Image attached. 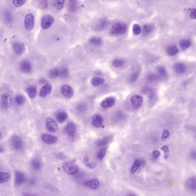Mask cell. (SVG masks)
<instances>
[{
	"instance_id": "1",
	"label": "cell",
	"mask_w": 196,
	"mask_h": 196,
	"mask_svg": "<svg viewBox=\"0 0 196 196\" xmlns=\"http://www.w3.org/2000/svg\"><path fill=\"white\" fill-rule=\"evenodd\" d=\"M62 167L64 173L69 175H75L79 170L77 166L73 161L63 163Z\"/></svg>"
},
{
	"instance_id": "2",
	"label": "cell",
	"mask_w": 196,
	"mask_h": 196,
	"mask_svg": "<svg viewBox=\"0 0 196 196\" xmlns=\"http://www.w3.org/2000/svg\"><path fill=\"white\" fill-rule=\"evenodd\" d=\"M128 27L126 24L123 22H117L112 27L111 31L112 33L116 35H122L126 32Z\"/></svg>"
},
{
	"instance_id": "3",
	"label": "cell",
	"mask_w": 196,
	"mask_h": 196,
	"mask_svg": "<svg viewBox=\"0 0 196 196\" xmlns=\"http://www.w3.org/2000/svg\"><path fill=\"white\" fill-rule=\"evenodd\" d=\"M35 19L33 14L31 13H28L25 18L24 27L27 31L30 30L34 26Z\"/></svg>"
},
{
	"instance_id": "4",
	"label": "cell",
	"mask_w": 196,
	"mask_h": 196,
	"mask_svg": "<svg viewBox=\"0 0 196 196\" xmlns=\"http://www.w3.org/2000/svg\"><path fill=\"white\" fill-rule=\"evenodd\" d=\"M11 144L15 150L21 151L23 148V140L19 136L15 135L12 137Z\"/></svg>"
},
{
	"instance_id": "5",
	"label": "cell",
	"mask_w": 196,
	"mask_h": 196,
	"mask_svg": "<svg viewBox=\"0 0 196 196\" xmlns=\"http://www.w3.org/2000/svg\"><path fill=\"white\" fill-rule=\"evenodd\" d=\"M54 19L49 15H46L42 18L41 25L43 29H47L50 27L54 22Z\"/></svg>"
},
{
	"instance_id": "6",
	"label": "cell",
	"mask_w": 196,
	"mask_h": 196,
	"mask_svg": "<svg viewBox=\"0 0 196 196\" xmlns=\"http://www.w3.org/2000/svg\"><path fill=\"white\" fill-rule=\"evenodd\" d=\"M12 100L11 96L7 92L3 93L1 95V105L4 109H8L11 107Z\"/></svg>"
},
{
	"instance_id": "7",
	"label": "cell",
	"mask_w": 196,
	"mask_h": 196,
	"mask_svg": "<svg viewBox=\"0 0 196 196\" xmlns=\"http://www.w3.org/2000/svg\"><path fill=\"white\" fill-rule=\"evenodd\" d=\"M12 48L15 54L20 55L22 54L25 50V46L23 43L20 42H15L12 44Z\"/></svg>"
},
{
	"instance_id": "8",
	"label": "cell",
	"mask_w": 196,
	"mask_h": 196,
	"mask_svg": "<svg viewBox=\"0 0 196 196\" xmlns=\"http://www.w3.org/2000/svg\"><path fill=\"white\" fill-rule=\"evenodd\" d=\"M45 124L46 128L50 132L55 133L58 131V127L57 124L52 118L50 117L46 118Z\"/></svg>"
},
{
	"instance_id": "9",
	"label": "cell",
	"mask_w": 196,
	"mask_h": 196,
	"mask_svg": "<svg viewBox=\"0 0 196 196\" xmlns=\"http://www.w3.org/2000/svg\"><path fill=\"white\" fill-rule=\"evenodd\" d=\"M130 101L133 108L135 110H137L141 107L143 99L141 96L135 95L131 97Z\"/></svg>"
},
{
	"instance_id": "10",
	"label": "cell",
	"mask_w": 196,
	"mask_h": 196,
	"mask_svg": "<svg viewBox=\"0 0 196 196\" xmlns=\"http://www.w3.org/2000/svg\"><path fill=\"white\" fill-rule=\"evenodd\" d=\"M61 93L66 98H70L74 95V91L72 88L68 84H64L60 88Z\"/></svg>"
},
{
	"instance_id": "11",
	"label": "cell",
	"mask_w": 196,
	"mask_h": 196,
	"mask_svg": "<svg viewBox=\"0 0 196 196\" xmlns=\"http://www.w3.org/2000/svg\"><path fill=\"white\" fill-rule=\"evenodd\" d=\"M42 141L48 144H52L56 143L58 140L56 136L47 134H43L41 136Z\"/></svg>"
},
{
	"instance_id": "12",
	"label": "cell",
	"mask_w": 196,
	"mask_h": 196,
	"mask_svg": "<svg viewBox=\"0 0 196 196\" xmlns=\"http://www.w3.org/2000/svg\"><path fill=\"white\" fill-rule=\"evenodd\" d=\"M26 178L25 175L22 172L17 171L15 173V184L16 185H20L24 183Z\"/></svg>"
},
{
	"instance_id": "13",
	"label": "cell",
	"mask_w": 196,
	"mask_h": 196,
	"mask_svg": "<svg viewBox=\"0 0 196 196\" xmlns=\"http://www.w3.org/2000/svg\"><path fill=\"white\" fill-rule=\"evenodd\" d=\"M148 93L149 104L151 106H153L158 101V95L156 92L153 89H149Z\"/></svg>"
},
{
	"instance_id": "14",
	"label": "cell",
	"mask_w": 196,
	"mask_h": 196,
	"mask_svg": "<svg viewBox=\"0 0 196 196\" xmlns=\"http://www.w3.org/2000/svg\"><path fill=\"white\" fill-rule=\"evenodd\" d=\"M65 131L70 137H73L75 136L76 130L75 125L72 122H68L65 127Z\"/></svg>"
},
{
	"instance_id": "15",
	"label": "cell",
	"mask_w": 196,
	"mask_h": 196,
	"mask_svg": "<svg viewBox=\"0 0 196 196\" xmlns=\"http://www.w3.org/2000/svg\"><path fill=\"white\" fill-rule=\"evenodd\" d=\"M83 185L86 187L91 189H96L99 186V182L97 179H93L84 182Z\"/></svg>"
},
{
	"instance_id": "16",
	"label": "cell",
	"mask_w": 196,
	"mask_h": 196,
	"mask_svg": "<svg viewBox=\"0 0 196 196\" xmlns=\"http://www.w3.org/2000/svg\"><path fill=\"white\" fill-rule=\"evenodd\" d=\"M103 122L104 120L101 115H95L92 117V125L96 128H99L101 127L102 125Z\"/></svg>"
},
{
	"instance_id": "17",
	"label": "cell",
	"mask_w": 196,
	"mask_h": 196,
	"mask_svg": "<svg viewBox=\"0 0 196 196\" xmlns=\"http://www.w3.org/2000/svg\"><path fill=\"white\" fill-rule=\"evenodd\" d=\"M115 102H116V99L113 97H109L102 102L101 105L104 108H109L113 106Z\"/></svg>"
},
{
	"instance_id": "18",
	"label": "cell",
	"mask_w": 196,
	"mask_h": 196,
	"mask_svg": "<svg viewBox=\"0 0 196 196\" xmlns=\"http://www.w3.org/2000/svg\"><path fill=\"white\" fill-rule=\"evenodd\" d=\"M187 189L191 191H195L196 189V179L195 176L189 178L185 183Z\"/></svg>"
},
{
	"instance_id": "19",
	"label": "cell",
	"mask_w": 196,
	"mask_h": 196,
	"mask_svg": "<svg viewBox=\"0 0 196 196\" xmlns=\"http://www.w3.org/2000/svg\"><path fill=\"white\" fill-rule=\"evenodd\" d=\"M20 68L22 71L25 73H29L31 71V65L30 62L28 60L22 61L20 64Z\"/></svg>"
},
{
	"instance_id": "20",
	"label": "cell",
	"mask_w": 196,
	"mask_h": 196,
	"mask_svg": "<svg viewBox=\"0 0 196 196\" xmlns=\"http://www.w3.org/2000/svg\"><path fill=\"white\" fill-rule=\"evenodd\" d=\"M107 24V21L105 19H100L94 25V29L97 31L102 30L105 27Z\"/></svg>"
},
{
	"instance_id": "21",
	"label": "cell",
	"mask_w": 196,
	"mask_h": 196,
	"mask_svg": "<svg viewBox=\"0 0 196 196\" xmlns=\"http://www.w3.org/2000/svg\"><path fill=\"white\" fill-rule=\"evenodd\" d=\"M52 89V87L50 84H46L44 85L40 89V96L42 97L46 96L50 93Z\"/></svg>"
},
{
	"instance_id": "22",
	"label": "cell",
	"mask_w": 196,
	"mask_h": 196,
	"mask_svg": "<svg viewBox=\"0 0 196 196\" xmlns=\"http://www.w3.org/2000/svg\"><path fill=\"white\" fill-rule=\"evenodd\" d=\"M175 71L179 74H182L185 72L186 69V67L182 63H177L175 64L174 66Z\"/></svg>"
},
{
	"instance_id": "23",
	"label": "cell",
	"mask_w": 196,
	"mask_h": 196,
	"mask_svg": "<svg viewBox=\"0 0 196 196\" xmlns=\"http://www.w3.org/2000/svg\"><path fill=\"white\" fill-rule=\"evenodd\" d=\"M166 52L169 56H173L179 53V50L175 45H171L167 48Z\"/></svg>"
},
{
	"instance_id": "24",
	"label": "cell",
	"mask_w": 196,
	"mask_h": 196,
	"mask_svg": "<svg viewBox=\"0 0 196 196\" xmlns=\"http://www.w3.org/2000/svg\"><path fill=\"white\" fill-rule=\"evenodd\" d=\"M31 166L32 168L36 171H39L42 166L41 161L38 159L32 160L31 162Z\"/></svg>"
},
{
	"instance_id": "25",
	"label": "cell",
	"mask_w": 196,
	"mask_h": 196,
	"mask_svg": "<svg viewBox=\"0 0 196 196\" xmlns=\"http://www.w3.org/2000/svg\"><path fill=\"white\" fill-rule=\"evenodd\" d=\"M56 117L58 122L62 123L66 120L68 117V115L65 112L60 111L56 113Z\"/></svg>"
},
{
	"instance_id": "26",
	"label": "cell",
	"mask_w": 196,
	"mask_h": 196,
	"mask_svg": "<svg viewBox=\"0 0 196 196\" xmlns=\"http://www.w3.org/2000/svg\"><path fill=\"white\" fill-rule=\"evenodd\" d=\"M27 92L30 98H34L37 95V88L34 86H30L27 88Z\"/></svg>"
},
{
	"instance_id": "27",
	"label": "cell",
	"mask_w": 196,
	"mask_h": 196,
	"mask_svg": "<svg viewBox=\"0 0 196 196\" xmlns=\"http://www.w3.org/2000/svg\"><path fill=\"white\" fill-rule=\"evenodd\" d=\"M105 82V79L102 77H96L92 78L91 80L93 86H97L102 84Z\"/></svg>"
},
{
	"instance_id": "28",
	"label": "cell",
	"mask_w": 196,
	"mask_h": 196,
	"mask_svg": "<svg viewBox=\"0 0 196 196\" xmlns=\"http://www.w3.org/2000/svg\"><path fill=\"white\" fill-rule=\"evenodd\" d=\"M60 75V71L58 69L54 68L51 69L48 73V77L49 78L53 79L56 78Z\"/></svg>"
},
{
	"instance_id": "29",
	"label": "cell",
	"mask_w": 196,
	"mask_h": 196,
	"mask_svg": "<svg viewBox=\"0 0 196 196\" xmlns=\"http://www.w3.org/2000/svg\"><path fill=\"white\" fill-rule=\"evenodd\" d=\"M153 29L154 26L151 24L145 25L143 27V34L144 35H149L151 33Z\"/></svg>"
},
{
	"instance_id": "30",
	"label": "cell",
	"mask_w": 196,
	"mask_h": 196,
	"mask_svg": "<svg viewBox=\"0 0 196 196\" xmlns=\"http://www.w3.org/2000/svg\"><path fill=\"white\" fill-rule=\"evenodd\" d=\"M65 2L64 1H53L52 4L53 7L58 10H61L63 8Z\"/></svg>"
},
{
	"instance_id": "31",
	"label": "cell",
	"mask_w": 196,
	"mask_h": 196,
	"mask_svg": "<svg viewBox=\"0 0 196 196\" xmlns=\"http://www.w3.org/2000/svg\"><path fill=\"white\" fill-rule=\"evenodd\" d=\"M10 178L9 173L4 172L0 173V184L5 183L8 181Z\"/></svg>"
},
{
	"instance_id": "32",
	"label": "cell",
	"mask_w": 196,
	"mask_h": 196,
	"mask_svg": "<svg viewBox=\"0 0 196 196\" xmlns=\"http://www.w3.org/2000/svg\"><path fill=\"white\" fill-rule=\"evenodd\" d=\"M90 42L95 45L100 46L102 44L103 41L101 38L98 37H93L90 38Z\"/></svg>"
},
{
	"instance_id": "33",
	"label": "cell",
	"mask_w": 196,
	"mask_h": 196,
	"mask_svg": "<svg viewBox=\"0 0 196 196\" xmlns=\"http://www.w3.org/2000/svg\"><path fill=\"white\" fill-rule=\"evenodd\" d=\"M179 45L182 50H185L189 47L191 42L187 40H182L180 41Z\"/></svg>"
},
{
	"instance_id": "34",
	"label": "cell",
	"mask_w": 196,
	"mask_h": 196,
	"mask_svg": "<svg viewBox=\"0 0 196 196\" xmlns=\"http://www.w3.org/2000/svg\"><path fill=\"white\" fill-rule=\"evenodd\" d=\"M140 166H141V160L137 159L134 162V164L131 167V173H136L138 169Z\"/></svg>"
},
{
	"instance_id": "35",
	"label": "cell",
	"mask_w": 196,
	"mask_h": 196,
	"mask_svg": "<svg viewBox=\"0 0 196 196\" xmlns=\"http://www.w3.org/2000/svg\"><path fill=\"white\" fill-rule=\"evenodd\" d=\"M157 70L158 74L162 77L165 78L167 77V73L166 70L164 67L161 66H159L157 68Z\"/></svg>"
},
{
	"instance_id": "36",
	"label": "cell",
	"mask_w": 196,
	"mask_h": 196,
	"mask_svg": "<svg viewBox=\"0 0 196 196\" xmlns=\"http://www.w3.org/2000/svg\"><path fill=\"white\" fill-rule=\"evenodd\" d=\"M111 140L110 137H104L97 142V144L98 146H102L107 144Z\"/></svg>"
},
{
	"instance_id": "37",
	"label": "cell",
	"mask_w": 196,
	"mask_h": 196,
	"mask_svg": "<svg viewBox=\"0 0 196 196\" xmlns=\"http://www.w3.org/2000/svg\"><path fill=\"white\" fill-rule=\"evenodd\" d=\"M106 151H107V149L105 148H102L100 149L97 154V158L98 160L101 161L103 159L105 156Z\"/></svg>"
},
{
	"instance_id": "38",
	"label": "cell",
	"mask_w": 196,
	"mask_h": 196,
	"mask_svg": "<svg viewBox=\"0 0 196 196\" xmlns=\"http://www.w3.org/2000/svg\"><path fill=\"white\" fill-rule=\"evenodd\" d=\"M16 101L19 105H22L24 104L25 101V98L24 96L20 94H18L16 97Z\"/></svg>"
},
{
	"instance_id": "39",
	"label": "cell",
	"mask_w": 196,
	"mask_h": 196,
	"mask_svg": "<svg viewBox=\"0 0 196 196\" xmlns=\"http://www.w3.org/2000/svg\"><path fill=\"white\" fill-rule=\"evenodd\" d=\"M159 78V76L155 74H150L148 75L147 79L150 83H154L156 82Z\"/></svg>"
},
{
	"instance_id": "40",
	"label": "cell",
	"mask_w": 196,
	"mask_h": 196,
	"mask_svg": "<svg viewBox=\"0 0 196 196\" xmlns=\"http://www.w3.org/2000/svg\"><path fill=\"white\" fill-rule=\"evenodd\" d=\"M170 136V133L168 130L165 129L163 131L161 136V140L163 141H166L168 140Z\"/></svg>"
},
{
	"instance_id": "41",
	"label": "cell",
	"mask_w": 196,
	"mask_h": 196,
	"mask_svg": "<svg viewBox=\"0 0 196 196\" xmlns=\"http://www.w3.org/2000/svg\"><path fill=\"white\" fill-rule=\"evenodd\" d=\"M141 30L140 25L137 24H134L133 27V31L134 35H138L141 32Z\"/></svg>"
},
{
	"instance_id": "42",
	"label": "cell",
	"mask_w": 196,
	"mask_h": 196,
	"mask_svg": "<svg viewBox=\"0 0 196 196\" xmlns=\"http://www.w3.org/2000/svg\"><path fill=\"white\" fill-rule=\"evenodd\" d=\"M124 63V61L120 59H115L112 62V65L116 68L122 66Z\"/></svg>"
},
{
	"instance_id": "43",
	"label": "cell",
	"mask_w": 196,
	"mask_h": 196,
	"mask_svg": "<svg viewBox=\"0 0 196 196\" xmlns=\"http://www.w3.org/2000/svg\"><path fill=\"white\" fill-rule=\"evenodd\" d=\"M161 149L164 152V158L165 159H167L169 158V152L168 147L166 145H164L161 148Z\"/></svg>"
},
{
	"instance_id": "44",
	"label": "cell",
	"mask_w": 196,
	"mask_h": 196,
	"mask_svg": "<svg viewBox=\"0 0 196 196\" xmlns=\"http://www.w3.org/2000/svg\"><path fill=\"white\" fill-rule=\"evenodd\" d=\"M26 2V1H25V0L24 1H16V0H14V1H12L13 5L17 7L22 6Z\"/></svg>"
},
{
	"instance_id": "45",
	"label": "cell",
	"mask_w": 196,
	"mask_h": 196,
	"mask_svg": "<svg viewBox=\"0 0 196 196\" xmlns=\"http://www.w3.org/2000/svg\"><path fill=\"white\" fill-rule=\"evenodd\" d=\"M69 73L68 69L67 68L63 69L61 71H60L59 76L62 78H66L68 77Z\"/></svg>"
},
{
	"instance_id": "46",
	"label": "cell",
	"mask_w": 196,
	"mask_h": 196,
	"mask_svg": "<svg viewBox=\"0 0 196 196\" xmlns=\"http://www.w3.org/2000/svg\"><path fill=\"white\" fill-rule=\"evenodd\" d=\"M139 76L138 73H135L133 74L130 77L129 81L130 83H134L137 80Z\"/></svg>"
},
{
	"instance_id": "47",
	"label": "cell",
	"mask_w": 196,
	"mask_h": 196,
	"mask_svg": "<svg viewBox=\"0 0 196 196\" xmlns=\"http://www.w3.org/2000/svg\"><path fill=\"white\" fill-rule=\"evenodd\" d=\"M77 111L79 112H83L86 109V106L83 104H80L77 106L76 108Z\"/></svg>"
},
{
	"instance_id": "48",
	"label": "cell",
	"mask_w": 196,
	"mask_h": 196,
	"mask_svg": "<svg viewBox=\"0 0 196 196\" xmlns=\"http://www.w3.org/2000/svg\"><path fill=\"white\" fill-rule=\"evenodd\" d=\"M57 158L59 160H63L66 158V156L62 152H58L56 155Z\"/></svg>"
},
{
	"instance_id": "49",
	"label": "cell",
	"mask_w": 196,
	"mask_h": 196,
	"mask_svg": "<svg viewBox=\"0 0 196 196\" xmlns=\"http://www.w3.org/2000/svg\"><path fill=\"white\" fill-rule=\"evenodd\" d=\"M87 167L89 169H92L96 167V164L94 162H87L85 164Z\"/></svg>"
},
{
	"instance_id": "50",
	"label": "cell",
	"mask_w": 196,
	"mask_h": 196,
	"mask_svg": "<svg viewBox=\"0 0 196 196\" xmlns=\"http://www.w3.org/2000/svg\"><path fill=\"white\" fill-rule=\"evenodd\" d=\"M160 152L158 151L155 150L152 152V156L155 159H157L160 156Z\"/></svg>"
},
{
	"instance_id": "51",
	"label": "cell",
	"mask_w": 196,
	"mask_h": 196,
	"mask_svg": "<svg viewBox=\"0 0 196 196\" xmlns=\"http://www.w3.org/2000/svg\"><path fill=\"white\" fill-rule=\"evenodd\" d=\"M190 16H191V18L194 19H196L195 8L193 9H192L191 10Z\"/></svg>"
},
{
	"instance_id": "52",
	"label": "cell",
	"mask_w": 196,
	"mask_h": 196,
	"mask_svg": "<svg viewBox=\"0 0 196 196\" xmlns=\"http://www.w3.org/2000/svg\"><path fill=\"white\" fill-rule=\"evenodd\" d=\"M29 182L30 185L31 186H33L36 183V181L35 179L32 178L30 180Z\"/></svg>"
},
{
	"instance_id": "53",
	"label": "cell",
	"mask_w": 196,
	"mask_h": 196,
	"mask_svg": "<svg viewBox=\"0 0 196 196\" xmlns=\"http://www.w3.org/2000/svg\"><path fill=\"white\" fill-rule=\"evenodd\" d=\"M23 196H37L35 194H30V193H25L23 194Z\"/></svg>"
},
{
	"instance_id": "54",
	"label": "cell",
	"mask_w": 196,
	"mask_h": 196,
	"mask_svg": "<svg viewBox=\"0 0 196 196\" xmlns=\"http://www.w3.org/2000/svg\"><path fill=\"white\" fill-rule=\"evenodd\" d=\"M45 79L43 78H41L39 80V83L40 84H43L45 83Z\"/></svg>"
},
{
	"instance_id": "55",
	"label": "cell",
	"mask_w": 196,
	"mask_h": 196,
	"mask_svg": "<svg viewBox=\"0 0 196 196\" xmlns=\"http://www.w3.org/2000/svg\"><path fill=\"white\" fill-rule=\"evenodd\" d=\"M84 161L85 162L87 163L89 161V158L87 156H85L84 159Z\"/></svg>"
},
{
	"instance_id": "56",
	"label": "cell",
	"mask_w": 196,
	"mask_h": 196,
	"mask_svg": "<svg viewBox=\"0 0 196 196\" xmlns=\"http://www.w3.org/2000/svg\"><path fill=\"white\" fill-rule=\"evenodd\" d=\"M4 149L2 146H0V153H3L4 152Z\"/></svg>"
},
{
	"instance_id": "57",
	"label": "cell",
	"mask_w": 196,
	"mask_h": 196,
	"mask_svg": "<svg viewBox=\"0 0 196 196\" xmlns=\"http://www.w3.org/2000/svg\"><path fill=\"white\" fill-rule=\"evenodd\" d=\"M191 156H192V158H194V159H195L196 158V153L194 152H193L192 153H191Z\"/></svg>"
},
{
	"instance_id": "58",
	"label": "cell",
	"mask_w": 196,
	"mask_h": 196,
	"mask_svg": "<svg viewBox=\"0 0 196 196\" xmlns=\"http://www.w3.org/2000/svg\"><path fill=\"white\" fill-rule=\"evenodd\" d=\"M126 196H137L135 194H128V195H127Z\"/></svg>"
},
{
	"instance_id": "59",
	"label": "cell",
	"mask_w": 196,
	"mask_h": 196,
	"mask_svg": "<svg viewBox=\"0 0 196 196\" xmlns=\"http://www.w3.org/2000/svg\"><path fill=\"white\" fill-rule=\"evenodd\" d=\"M2 133H1V131H0V138H1V137H2Z\"/></svg>"
}]
</instances>
